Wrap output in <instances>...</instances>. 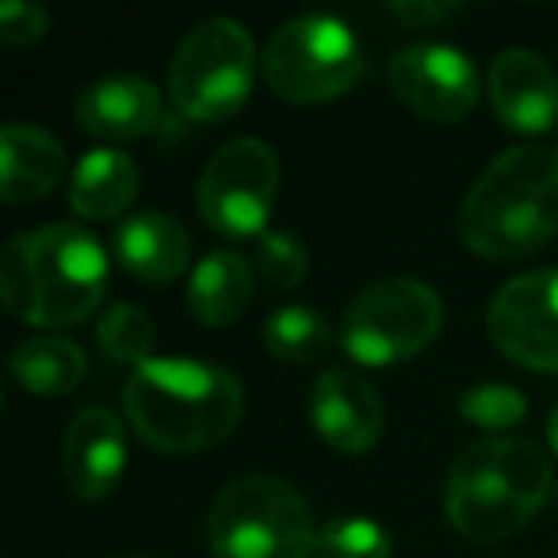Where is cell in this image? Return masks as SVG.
<instances>
[{"mask_svg": "<svg viewBox=\"0 0 558 558\" xmlns=\"http://www.w3.org/2000/svg\"><path fill=\"white\" fill-rule=\"evenodd\" d=\"M311 421L329 448L360 456L383 436L379 390L352 367H329L311 387Z\"/></svg>", "mask_w": 558, "mask_h": 558, "instance_id": "7c38bea8", "label": "cell"}, {"mask_svg": "<svg viewBox=\"0 0 558 558\" xmlns=\"http://www.w3.org/2000/svg\"><path fill=\"white\" fill-rule=\"evenodd\" d=\"M131 428L157 451L187 456L222 444L245 413L238 375L207 360H149L123 387Z\"/></svg>", "mask_w": 558, "mask_h": 558, "instance_id": "7a4b0ae2", "label": "cell"}, {"mask_svg": "<svg viewBox=\"0 0 558 558\" xmlns=\"http://www.w3.org/2000/svg\"><path fill=\"white\" fill-rule=\"evenodd\" d=\"M116 260L142 283H172L187 271L192 238L165 210H138L116 230Z\"/></svg>", "mask_w": 558, "mask_h": 558, "instance_id": "2e32d148", "label": "cell"}, {"mask_svg": "<svg viewBox=\"0 0 558 558\" xmlns=\"http://www.w3.org/2000/svg\"><path fill=\"white\" fill-rule=\"evenodd\" d=\"M459 413H463L471 425L489 428V433H501V428H512L527 417V402L517 387H509V383H478V387L463 390Z\"/></svg>", "mask_w": 558, "mask_h": 558, "instance_id": "d4e9b609", "label": "cell"}, {"mask_svg": "<svg viewBox=\"0 0 558 558\" xmlns=\"http://www.w3.org/2000/svg\"><path fill=\"white\" fill-rule=\"evenodd\" d=\"M256 291L253 260H245L233 248H215L195 264L187 279V311L203 326H230L248 311Z\"/></svg>", "mask_w": 558, "mask_h": 558, "instance_id": "ac0fdd59", "label": "cell"}, {"mask_svg": "<svg viewBox=\"0 0 558 558\" xmlns=\"http://www.w3.org/2000/svg\"><path fill=\"white\" fill-rule=\"evenodd\" d=\"M558 233V149L512 146L471 184L459 238L489 260H517Z\"/></svg>", "mask_w": 558, "mask_h": 558, "instance_id": "3957f363", "label": "cell"}, {"mask_svg": "<svg viewBox=\"0 0 558 558\" xmlns=\"http://www.w3.org/2000/svg\"><path fill=\"white\" fill-rule=\"evenodd\" d=\"M555 489L550 456L527 436H486L459 451L444 482V509L456 532L478 543L517 535Z\"/></svg>", "mask_w": 558, "mask_h": 558, "instance_id": "277c9868", "label": "cell"}, {"mask_svg": "<svg viewBox=\"0 0 558 558\" xmlns=\"http://www.w3.org/2000/svg\"><path fill=\"white\" fill-rule=\"evenodd\" d=\"M260 73L279 100L329 104L360 85L367 54L344 20L311 12L271 32L260 54Z\"/></svg>", "mask_w": 558, "mask_h": 558, "instance_id": "8992f818", "label": "cell"}, {"mask_svg": "<svg viewBox=\"0 0 558 558\" xmlns=\"http://www.w3.org/2000/svg\"><path fill=\"white\" fill-rule=\"evenodd\" d=\"M108 291L104 245L73 222L16 233L0 260V299L12 318L39 329L85 322Z\"/></svg>", "mask_w": 558, "mask_h": 558, "instance_id": "6da1fadb", "label": "cell"}, {"mask_svg": "<svg viewBox=\"0 0 558 558\" xmlns=\"http://www.w3.org/2000/svg\"><path fill=\"white\" fill-rule=\"evenodd\" d=\"M486 329L512 364L535 375H558V268L524 271L497 288Z\"/></svg>", "mask_w": 558, "mask_h": 558, "instance_id": "30bf717a", "label": "cell"}, {"mask_svg": "<svg viewBox=\"0 0 558 558\" xmlns=\"http://www.w3.org/2000/svg\"><path fill=\"white\" fill-rule=\"evenodd\" d=\"M9 372L16 375V383L24 390L39 398H58V395H70L88 372V360L81 352L77 341L70 337H32L24 341L9 360Z\"/></svg>", "mask_w": 558, "mask_h": 558, "instance_id": "ffe728a7", "label": "cell"}, {"mask_svg": "<svg viewBox=\"0 0 558 558\" xmlns=\"http://www.w3.org/2000/svg\"><path fill=\"white\" fill-rule=\"evenodd\" d=\"M215 558H311L318 532L306 497L276 474H245L218 489L207 517Z\"/></svg>", "mask_w": 558, "mask_h": 558, "instance_id": "5b68a950", "label": "cell"}, {"mask_svg": "<svg viewBox=\"0 0 558 558\" xmlns=\"http://www.w3.org/2000/svg\"><path fill=\"white\" fill-rule=\"evenodd\" d=\"M387 85L428 123H459L474 111L482 81L474 62L448 43H413L390 54Z\"/></svg>", "mask_w": 558, "mask_h": 558, "instance_id": "8fae6325", "label": "cell"}, {"mask_svg": "<svg viewBox=\"0 0 558 558\" xmlns=\"http://www.w3.org/2000/svg\"><path fill=\"white\" fill-rule=\"evenodd\" d=\"M50 32V12L32 0H4L0 4V39L9 47H35Z\"/></svg>", "mask_w": 558, "mask_h": 558, "instance_id": "484cf974", "label": "cell"}, {"mask_svg": "<svg viewBox=\"0 0 558 558\" xmlns=\"http://www.w3.org/2000/svg\"><path fill=\"white\" fill-rule=\"evenodd\" d=\"M123 558H149V555H123Z\"/></svg>", "mask_w": 558, "mask_h": 558, "instance_id": "f1b7e54d", "label": "cell"}, {"mask_svg": "<svg viewBox=\"0 0 558 558\" xmlns=\"http://www.w3.org/2000/svg\"><path fill=\"white\" fill-rule=\"evenodd\" d=\"M337 333L314 306L288 303L264 318V344L283 364H314L333 349Z\"/></svg>", "mask_w": 558, "mask_h": 558, "instance_id": "44dd1931", "label": "cell"}, {"mask_svg": "<svg viewBox=\"0 0 558 558\" xmlns=\"http://www.w3.org/2000/svg\"><path fill=\"white\" fill-rule=\"evenodd\" d=\"M165 100L154 81L138 73H108L93 81L77 100V123L96 138H146L161 126Z\"/></svg>", "mask_w": 558, "mask_h": 558, "instance_id": "9a60e30c", "label": "cell"}, {"mask_svg": "<svg viewBox=\"0 0 558 558\" xmlns=\"http://www.w3.org/2000/svg\"><path fill=\"white\" fill-rule=\"evenodd\" d=\"M96 337H100V349L108 352L119 364H149V352L157 344V326L149 318V311H142L138 303H116L104 311L100 326H96Z\"/></svg>", "mask_w": 558, "mask_h": 558, "instance_id": "7402d4cb", "label": "cell"}, {"mask_svg": "<svg viewBox=\"0 0 558 558\" xmlns=\"http://www.w3.org/2000/svg\"><path fill=\"white\" fill-rule=\"evenodd\" d=\"M253 271L276 291H291L299 288L311 271V256L299 245L291 233L283 230H268L256 238V253H253Z\"/></svg>", "mask_w": 558, "mask_h": 558, "instance_id": "cb8c5ba5", "label": "cell"}, {"mask_svg": "<svg viewBox=\"0 0 558 558\" xmlns=\"http://www.w3.org/2000/svg\"><path fill=\"white\" fill-rule=\"evenodd\" d=\"M387 12L405 27H433L456 16L459 4H444V0H398V4H387Z\"/></svg>", "mask_w": 558, "mask_h": 558, "instance_id": "4316f807", "label": "cell"}, {"mask_svg": "<svg viewBox=\"0 0 558 558\" xmlns=\"http://www.w3.org/2000/svg\"><path fill=\"white\" fill-rule=\"evenodd\" d=\"M253 73L256 47L248 27L226 16L199 20L172 54V104L192 123H222V119L238 116L241 104L248 100Z\"/></svg>", "mask_w": 558, "mask_h": 558, "instance_id": "52a82bcc", "label": "cell"}, {"mask_svg": "<svg viewBox=\"0 0 558 558\" xmlns=\"http://www.w3.org/2000/svg\"><path fill=\"white\" fill-rule=\"evenodd\" d=\"M142 172L123 149L100 146L81 157L70 180V207L81 218H116L138 199Z\"/></svg>", "mask_w": 558, "mask_h": 558, "instance_id": "d6986e66", "label": "cell"}, {"mask_svg": "<svg viewBox=\"0 0 558 558\" xmlns=\"http://www.w3.org/2000/svg\"><path fill=\"white\" fill-rule=\"evenodd\" d=\"M126 466V436L108 405H85L65 428L62 474L81 501H100L116 489Z\"/></svg>", "mask_w": 558, "mask_h": 558, "instance_id": "5bb4252c", "label": "cell"}, {"mask_svg": "<svg viewBox=\"0 0 558 558\" xmlns=\"http://www.w3.org/2000/svg\"><path fill=\"white\" fill-rule=\"evenodd\" d=\"M440 326V295L413 276H390L364 288L349 303L341 322V344L356 364L387 367L428 349Z\"/></svg>", "mask_w": 558, "mask_h": 558, "instance_id": "ba28073f", "label": "cell"}, {"mask_svg": "<svg viewBox=\"0 0 558 558\" xmlns=\"http://www.w3.org/2000/svg\"><path fill=\"white\" fill-rule=\"evenodd\" d=\"M279 192V157L260 138H233L199 177V215L226 238H260Z\"/></svg>", "mask_w": 558, "mask_h": 558, "instance_id": "9c48e42d", "label": "cell"}, {"mask_svg": "<svg viewBox=\"0 0 558 558\" xmlns=\"http://www.w3.org/2000/svg\"><path fill=\"white\" fill-rule=\"evenodd\" d=\"M65 165H70L65 146L50 131L32 123H9L0 134V199H43L62 184Z\"/></svg>", "mask_w": 558, "mask_h": 558, "instance_id": "e0dca14e", "label": "cell"}, {"mask_svg": "<svg viewBox=\"0 0 558 558\" xmlns=\"http://www.w3.org/2000/svg\"><path fill=\"white\" fill-rule=\"evenodd\" d=\"M547 444H550V451L558 456V402H555V410H550V417H547Z\"/></svg>", "mask_w": 558, "mask_h": 558, "instance_id": "83f0119b", "label": "cell"}, {"mask_svg": "<svg viewBox=\"0 0 558 558\" xmlns=\"http://www.w3.org/2000/svg\"><path fill=\"white\" fill-rule=\"evenodd\" d=\"M390 535L367 517H337L318 532L314 558H390Z\"/></svg>", "mask_w": 558, "mask_h": 558, "instance_id": "603a6c76", "label": "cell"}, {"mask_svg": "<svg viewBox=\"0 0 558 558\" xmlns=\"http://www.w3.org/2000/svg\"><path fill=\"white\" fill-rule=\"evenodd\" d=\"M489 104L509 131H550L558 123V73L532 50H501L489 65Z\"/></svg>", "mask_w": 558, "mask_h": 558, "instance_id": "4fadbf2b", "label": "cell"}]
</instances>
